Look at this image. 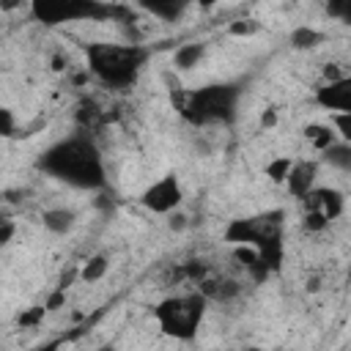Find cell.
I'll return each mask as SVG.
<instances>
[{"label":"cell","instance_id":"cell-3","mask_svg":"<svg viewBox=\"0 0 351 351\" xmlns=\"http://www.w3.org/2000/svg\"><path fill=\"white\" fill-rule=\"evenodd\" d=\"M233 99H236V90H230L228 85H211V88H203L197 93H184V90L173 93L176 110L184 118H189L192 123H208V121L230 118Z\"/></svg>","mask_w":351,"mask_h":351},{"label":"cell","instance_id":"cell-22","mask_svg":"<svg viewBox=\"0 0 351 351\" xmlns=\"http://www.w3.org/2000/svg\"><path fill=\"white\" fill-rule=\"evenodd\" d=\"M228 33L230 36H252V33H258V22L255 19H236V22H230V27H228Z\"/></svg>","mask_w":351,"mask_h":351},{"label":"cell","instance_id":"cell-20","mask_svg":"<svg viewBox=\"0 0 351 351\" xmlns=\"http://www.w3.org/2000/svg\"><path fill=\"white\" fill-rule=\"evenodd\" d=\"M99 118H101V110L96 107V101H82V104H80L77 121H80L82 126H90V123H96Z\"/></svg>","mask_w":351,"mask_h":351},{"label":"cell","instance_id":"cell-19","mask_svg":"<svg viewBox=\"0 0 351 351\" xmlns=\"http://www.w3.org/2000/svg\"><path fill=\"white\" fill-rule=\"evenodd\" d=\"M239 293H241V282H236V280H219L214 299H217V302H230V299H236Z\"/></svg>","mask_w":351,"mask_h":351},{"label":"cell","instance_id":"cell-13","mask_svg":"<svg viewBox=\"0 0 351 351\" xmlns=\"http://www.w3.org/2000/svg\"><path fill=\"white\" fill-rule=\"evenodd\" d=\"M107 269H110V261H107V255H90L82 266H80V280H85V282H99L104 274H107Z\"/></svg>","mask_w":351,"mask_h":351},{"label":"cell","instance_id":"cell-12","mask_svg":"<svg viewBox=\"0 0 351 351\" xmlns=\"http://www.w3.org/2000/svg\"><path fill=\"white\" fill-rule=\"evenodd\" d=\"M304 137L313 143L315 151H326L329 145L337 143V134H335L329 126H324V123H307V126H304Z\"/></svg>","mask_w":351,"mask_h":351},{"label":"cell","instance_id":"cell-15","mask_svg":"<svg viewBox=\"0 0 351 351\" xmlns=\"http://www.w3.org/2000/svg\"><path fill=\"white\" fill-rule=\"evenodd\" d=\"M291 165H293L291 156H274V159L263 167V173H266V178H269L271 184H285V178H288V173H291Z\"/></svg>","mask_w":351,"mask_h":351},{"label":"cell","instance_id":"cell-5","mask_svg":"<svg viewBox=\"0 0 351 351\" xmlns=\"http://www.w3.org/2000/svg\"><path fill=\"white\" fill-rule=\"evenodd\" d=\"M181 197L184 195H181V184L176 181V176H165L143 192L140 203L154 214H170L181 206Z\"/></svg>","mask_w":351,"mask_h":351},{"label":"cell","instance_id":"cell-25","mask_svg":"<svg viewBox=\"0 0 351 351\" xmlns=\"http://www.w3.org/2000/svg\"><path fill=\"white\" fill-rule=\"evenodd\" d=\"M16 134V121H14V112L0 107V137H14Z\"/></svg>","mask_w":351,"mask_h":351},{"label":"cell","instance_id":"cell-34","mask_svg":"<svg viewBox=\"0 0 351 351\" xmlns=\"http://www.w3.org/2000/svg\"><path fill=\"white\" fill-rule=\"evenodd\" d=\"M244 351H261V348H244Z\"/></svg>","mask_w":351,"mask_h":351},{"label":"cell","instance_id":"cell-28","mask_svg":"<svg viewBox=\"0 0 351 351\" xmlns=\"http://www.w3.org/2000/svg\"><path fill=\"white\" fill-rule=\"evenodd\" d=\"M14 233H16V225H14L11 219H5V217H3V222H0V247H3V244H8V241L14 239Z\"/></svg>","mask_w":351,"mask_h":351},{"label":"cell","instance_id":"cell-8","mask_svg":"<svg viewBox=\"0 0 351 351\" xmlns=\"http://www.w3.org/2000/svg\"><path fill=\"white\" fill-rule=\"evenodd\" d=\"M41 219H44V228H47V230L63 236V233H69V230L74 228L77 214H74L71 208H47V211L41 214Z\"/></svg>","mask_w":351,"mask_h":351},{"label":"cell","instance_id":"cell-16","mask_svg":"<svg viewBox=\"0 0 351 351\" xmlns=\"http://www.w3.org/2000/svg\"><path fill=\"white\" fill-rule=\"evenodd\" d=\"M181 271H184V280H189V282H200L208 277V266L203 261H186V263H181Z\"/></svg>","mask_w":351,"mask_h":351},{"label":"cell","instance_id":"cell-31","mask_svg":"<svg viewBox=\"0 0 351 351\" xmlns=\"http://www.w3.org/2000/svg\"><path fill=\"white\" fill-rule=\"evenodd\" d=\"M60 348V343L55 340V343H47V346H41V348H36V351H58Z\"/></svg>","mask_w":351,"mask_h":351},{"label":"cell","instance_id":"cell-23","mask_svg":"<svg viewBox=\"0 0 351 351\" xmlns=\"http://www.w3.org/2000/svg\"><path fill=\"white\" fill-rule=\"evenodd\" d=\"M47 315V310H44V304L41 307H30V310H25L22 315H19V326L22 329H33V326H38V321Z\"/></svg>","mask_w":351,"mask_h":351},{"label":"cell","instance_id":"cell-10","mask_svg":"<svg viewBox=\"0 0 351 351\" xmlns=\"http://www.w3.org/2000/svg\"><path fill=\"white\" fill-rule=\"evenodd\" d=\"M203 55H206V44H181L173 55V63L178 71H189L203 60Z\"/></svg>","mask_w":351,"mask_h":351},{"label":"cell","instance_id":"cell-32","mask_svg":"<svg viewBox=\"0 0 351 351\" xmlns=\"http://www.w3.org/2000/svg\"><path fill=\"white\" fill-rule=\"evenodd\" d=\"M307 291H318V280H315V277L307 282Z\"/></svg>","mask_w":351,"mask_h":351},{"label":"cell","instance_id":"cell-2","mask_svg":"<svg viewBox=\"0 0 351 351\" xmlns=\"http://www.w3.org/2000/svg\"><path fill=\"white\" fill-rule=\"evenodd\" d=\"M88 60L93 74L110 85H129L145 60V52L137 44H93L88 47Z\"/></svg>","mask_w":351,"mask_h":351},{"label":"cell","instance_id":"cell-30","mask_svg":"<svg viewBox=\"0 0 351 351\" xmlns=\"http://www.w3.org/2000/svg\"><path fill=\"white\" fill-rule=\"evenodd\" d=\"M261 126L263 129H274L277 126V110H263V115H261Z\"/></svg>","mask_w":351,"mask_h":351},{"label":"cell","instance_id":"cell-21","mask_svg":"<svg viewBox=\"0 0 351 351\" xmlns=\"http://www.w3.org/2000/svg\"><path fill=\"white\" fill-rule=\"evenodd\" d=\"M332 126L337 129L340 143H351V112H335Z\"/></svg>","mask_w":351,"mask_h":351},{"label":"cell","instance_id":"cell-14","mask_svg":"<svg viewBox=\"0 0 351 351\" xmlns=\"http://www.w3.org/2000/svg\"><path fill=\"white\" fill-rule=\"evenodd\" d=\"M324 159H326L329 165L340 167V170H351V145L337 140L335 145H329V148L324 151Z\"/></svg>","mask_w":351,"mask_h":351},{"label":"cell","instance_id":"cell-27","mask_svg":"<svg viewBox=\"0 0 351 351\" xmlns=\"http://www.w3.org/2000/svg\"><path fill=\"white\" fill-rule=\"evenodd\" d=\"M186 225H189V222H186V214H184V211H170V214H167V228H170V230L181 233Z\"/></svg>","mask_w":351,"mask_h":351},{"label":"cell","instance_id":"cell-7","mask_svg":"<svg viewBox=\"0 0 351 351\" xmlns=\"http://www.w3.org/2000/svg\"><path fill=\"white\" fill-rule=\"evenodd\" d=\"M315 176H318V162H307V159H299L291 165V173L285 178V186L293 197H304L310 189H315Z\"/></svg>","mask_w":351,"mask_h":351},{"label":"cell","instance_id":"cell-4","mask_svg":"<svg viewBox=\"0 0 351 351\" xmlns=\"http://www.w3.org/2000/svg\"><path fill=\"white\" fill-rule=\"evenodd\" d=\"M206 304L208 302L195 291L189 296H170V299L159 302L154 315H156L165 335H170L176 340H189L197 332V324L206 313Z\"/></svg>","mask_w":351,"mask_h":351},{"label":"cell","instance_id":"cell-18","mask_svg":"<svg viewBox=\"0 0 351 351\" xmlns=\"http://www.w3.org/2000/svg\"><path fill=\"white\" fill-rule=\"evenodd\" d=\"M233 258H236L244 269H250V266L258 263V250H255L252 244H236V247H233Z\"/></svg>","mask_w":351,"mask_h":351},{"label":"cell","instance_id":"cell-1","mask_svg":"<svg viewBox=\"0 0 351 351\" xmlns=\"http://www.w3.org/2000/svg\"><path fill=\"white\" fill-rule=\"evenodd\" d=\"M44 170L52 173L55 178H63L74 186H96L104 181L101 176V159L96 154V148L88 140H66L60 145H55L47 156H44Z\"/></svg>","mask_w":351,"mask_h":351},{"label":"cell","instance_id":"cell-9","mask_svg":"<svg viewBox=\"0 0 351 351\" xmlns=\"http://www.w3.org/2000/svg\"><path fill=\"white\" fill-rule=\"evenodd\" d=\"M318 211L332 222L346 211V197L337 189H318Z\"/></svg>","mask_w":351,"mask_h":351},{"label":"cell","instance_id":"cell-6","mask_svg":"<svg viewBox=\"0 0 351 351\" xmlns=\"http://www.w3.org/2000/svg\"><path fill=\"white\" fill-rule=\"evenodd\" d=\"M315 101L324 110H335V112H351V80L343 77L337 82H326L324 88L315 90Z\"/></svg>","mask_w":351,"mask_h":351},{"label":"cell","instance_id":"cell-26","mask_svg":"<svg viewBox=\"0 0 351 351\" xmlns=\"http://www.w3.org/2000/svg\"><path fill=\"white\" fill-rule=\"evenodd\" d=\"M63 304H66V291H63V288H55V291L47 296L44 310H47V313H55V310H60Z\"/></svg>","mask_w":351,"mask_h":351},{"label":"cell","instance_id":"cell-17","mask_svg":"<svg viewBox=\"0 0 351 351\" xmlns=\"http://www.w3.org/2000/svg\"><path fill=\"white\" fill-rule=\"evenodd\" d=\"M326 225H329V219L321 211H304V217H302V228L307 233H321V230H326Z\"/></svg>","mask_w":351,"mask_h":351},{"label":"cell","instance_id":"cell-33","mask_svg":"<svg viewBox=\"0 0 351 351\" xmlns=\"http://www.w3.org/2000/svg\"><path fill=\"white\" fill-rule=\"evenodd\" d=\"M96 351H115L112 346H101V348H96Z\"/></svg>","mask_w":351,"mask_h":351},{"label":"cell","instance_id":"cell-24","mask_svg":"<svg viewBox=\"0 0 351 351\" xmlns=\"http://www.w3.org/2000/svg\"><path fill=\"white\" fill-rule=\"evenodd\" d=\"M145 8H148L151 14H156V16H165V19L178 16V11H181L178 3H145Z\"/></svg>","mask_w":351,"mask_h":351},{"label":"cell","instance_id":"cell-29","mask_svg":"<svg viewBox=\"0 0 351 351\" xmlns=\"http://www.w3.org/2000/svg\"><path fill=\"white\" fill-rule=\"evenodd\" d=\"M321 74H324V80H326V82H337V80H343V77H346V74L337 69V63H326Z\"/></svg>","mask_w":351,"mask_h":351},{"label":"cell","instance_id":"cell-35","mask_svg":"<svg viewBox=\"0 0 351 351\" xmlns=\"http://www.w3.org/2000/svg\"><path fill=\"white\" fill-rule=\"evenodd\" d=\"M0 222H3V214H0Z\"/></svg>","mask_w":351,"mask_h":351},{"label":"cell","instance_id":"cell-11","mask_svg":"<svg viewBox=\"0 0 351 351\" xmlns=\"http://www.w3.org/2000/svg\"><path fill=\"white\" fill-rule=\"evenodd\" d=\"M321 41H324V33H318L315 27H307V25L293 27L291 36H288V44L293 49H315Z\"/></svg>","mask_w":351,"mask_h":351}]
</instances>
